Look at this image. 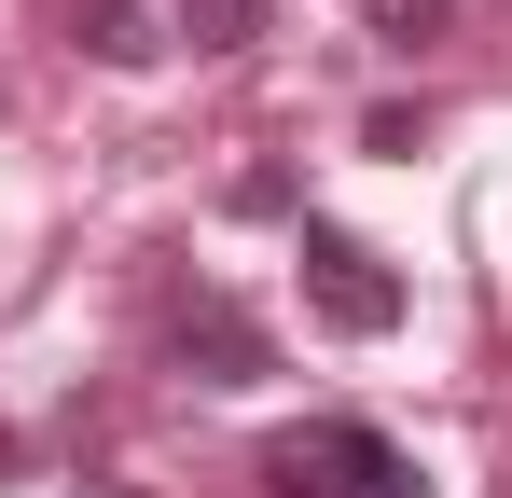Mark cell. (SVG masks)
<instances>
[{"instance_id":"obj_5","label":"cell","mask_w":512,"mask_h":498,"mask_svg":"<svg viewBox=\"0 0 512 498\" xmlns=\"http://www.w3.org/2000/svg\"><path fill=\"white\" fill-rule=\"evenodd\" d=\"M167 14H180L194 56H250V42H263V0H167Z\"/></svg>"},{"instance_id":"obj_7","label":"cell","mask_w":512,"mask_h":498,"mask_svg":"<svg viewBox=\"0 0 512 498\" xmlns=\"http://www.w3.org/2000/svg\"><path fill=\"white\" fill-rule=\"evenodd\" d=\"M84 498H139V485H84Z\"/></svg>"},{"instance_id":"obj_1","label":"cell","mask_w":512,"mask_h":498,"mask_svg":"<svg viewBox=\"0 0 512 498\" xmlns=\"http://www.w3.org/2000/svg\"><path fill=\"white\" fill-rule=\"evenodd\" d=\"M263 498H429V471L388 429L319 415V429H277V443H263Z\"/></svg>"},{"instance_id":"obj_6","label":"cell","mask_w":512,"mask_h":498,"mask_svg":"<svg viewBox=\"0 0 512 498\" xmlns=\"http://www.w3.org/2000/svg\"><path fill=\"white\" fill-rule=\"evenodd\" d=\"M443 14H457V0H374V42H429Z\"/></svg>"},{"instance_id":"obj_2","label":"cell","mask_w":512,"mask_h":498,"mask_svg":"<svg viewBox=\"0 0 512 498\" xmlns=\"http://www.w3.org/2000/svg\"><path fill=\"white\" fill-rule=\"evenodd\" d=\"M291 263H305V305H319V332H346V346L402 332V263H388L374 236H346V222H305V236H291Z\"/></svg>"},{"instance_id":"obj_4","label":"cell","mask_w":512,"mask_h":498,"mask_svg":"<svg viewBox=\"0 0 512 498\" xmlns=\"http://www.w3.org/2000/svg\"><path fill=\"white\" fill-rule=\"evenodd\" d=\"M70 28H84V56H97V70H153V56H167L139 0H70Z\"/></svg>"},{"instance_id":"obj_3","label":"cell","mask_w":512,"mask_h":498,"mask_svg":"<svg viewBox=\"0 0 512 498\" xmlns=\"http://www.w3.org/2000/svg\"><path fill=\"white\" fill-rule=\"evenodd\" d=\"M167 360L194 374V388H263V374H277V332H263L236 291L194 277V291H167Z\"/></svg>"}]
</instances>
